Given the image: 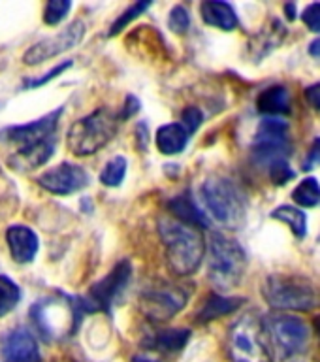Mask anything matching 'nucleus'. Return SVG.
<instances>
[{"mask_svg": "<svg viewBox=\"0 0 320 362\" xmlns=\"http://www.w3.org/2000/svg\"><path fill=\"white\" fill-rule=\"evenodd\" d=\"M124 175H126V158L119 155V157L107 160L104 170L100 172V181L106 187H119L123 183Z\"/></svg>", "mask_w": 320, "mask_h": 362, "instance_id": "obj_25", "label": "nucleus"}, {"mask_svg": "<svg viewBox=\"0 0 320 362\" xmlns=\"http://www.w3.org/2000/svg\"><path fill=\"white\" fill-rule=\"evenodd\" d=\"M247 268V255L236 240L213 232L209 240V279L220 291L239 285Z\"/></svg>", "mask_w": 320, "mask_h": 362, "instance_id": "obj_5", "label": "nucleus"}, {"mask_svg": "<svg viewBox=\"0 0 320 362\" xmlns=\"http://www.w3.org/2000/svg\"><path fill=\"white\" fill-rule=\"evenodd\" d=\"M6 243L10 249L11 259L19 264L32 262L40 249V240L36 232L25 225H11L6 230Z\"/></svg>", "mask_w": 320, "mask_h": 362, "instance_id": "obj_15", "label": "nucleus"}, {"mask_svg": "<svg viewBox=\"0 0 320 362\" xmlns=\"http://www.w3.org/2000/svg\"><path fill=\"white\" fill-rule=\"evenodd\" d=\"M189 338H191V330H186V328H170V330L158 332L153 338V345L164 351H179L185 347Z\"/></svg>", "mask_w": 320, "mask_h": 362, "instance_id": "obj_22", "label": "nucleus"}, {"mask_svg": "<svg viewBox=\"0 0 320 362\" xmlns=\"http://www.w3.org/2000/svg\"><path fill=\"white\" fill-rule=\"evenodd\" d=\"M305 100L313 110L320 112V83H313L305 89Z\"/></svg>", "mask_w": 320, "mask_h": 362, "instance_id": "obj_34", "label": "nucleus"}, {"mask_svg": "<svg viewBox=\"0 0 320 362\" xmlns=\"http://www.w3.org/2000/svg\"><path fill=\"white\" fill-rule=\"evenodd\" d=\"M168 27L170 30H174L175 34H183L189 30L191 27V16H189V11H186L185 6H174L172 11H170L168 16Z\"/></svg>", "mask_w": 320, "mask_h": 362, "instance_id": "obj_29", "label": "nucleus"}, {"mask_svg": "<svg viewBox=\"0 0 320 362\" xmlns=\"http://www.w3.org/2000/svg\"><path fill=\"white\" fill-rule=\"evenodd\" d=\"M315 166H320V138H316L309 147V153H307V158L304 163V170H311Z\"/></svg>", "mask_w": 320, "mask_h": 362, "instance_id": "obj_33", "label": "nucleus"}, {"mask_svg": "<svg viewBox=\"0 0 320 362\" xmlns=\"http://www.w3.org/2000/svg\"><path fill=\"white\" fill-rule=\"evenodd\" d=\"M202 121H203V115L196 106L185 107V110H183V113H181V124H183V127H185V129L189 130L191 134L192 132H196L198 127L202 124Z\"/></svg>", "mask_w": 320, "mask_h": 362, "instance_id": "obj_31", "label": "nucleus"}, {"mask_svg": "<svg viewBox=\"0 0 320 362\" xmlns=\"http://www.w3.org/2000/svg\"><path fill=\"white\" fill-rule=\"evenodd\" d=\"M200 198L208 214L226 228H239L245 223L247 200L236 181L225 175H213L203 181Z\"/></svg>", "mask_w": 320, "mask_h": 362, "instance_id": "obj_3", "label": "nucleus"}, {"mask_svg": "<svg viewBox=\"0 0 320 362\" xmlns=\"http://www.w3.org/2000/svg\"><path fill=\"white\" fill-rule=\"evenodd\" d=\"M149 8H151V2H136V4H132L130 8H126V10L117 17V21L112 25V28H109V36H115V34L121 33L130 21L138 19V17H140L146 10H149Z\"/></svg>", "mask_w": 320, "mask_h": 362, "instance_id": "obj_27", "label": "nucleus"}, {"mask_svg": "<svg viewBox=\"0 0 320 362\" xmlns=\"http://www.w3.org/2000/svg\"><path fill=\"white\" fill-rule=\"evenodd\" d=\"M170 209L175 215V219L183 221L186 225L192 226H208L209 221L206 219V215L196 208V204L191 198V194H179L174 200H170Z\"/></svg>", "mask_w": 320, "mask_h": 362, "instance_id": "obj_19", "label": "nucleus"}, {"mask_svg": "<svg viewBox=\"0 0 320 362\" xmlns=\"http://www.w3.org/2000/svg\"><path fill=\"white\" fill-rule=\"evenodd\" d=\"M262 293L266 302L275 310L309 311L319 304L315 287L298 276H270L266 279Z\"/></svg>", "mask_w": 320, "mask_h": 362, "instance_id": "obj_7", "label": "nucleus"}, {"mask_svg": "<svg viewBox=\"0 0 320 362\" xmlns=\"http://www.w3.org/2000/svg\"><path fill=\"white\" fill-rule=\"evenodd\" d=\"M85 36V23L83 21H73L70 23L64 30L57 34V36H49L36 42L32 47H28L27 53L23 55V61L27 62L28 66L40 64V62L53 59V57L61 55L64 51L72 49L76 45L83 40Z\"/></svg>", "mask_w": 320, "mask_h": 362, "instance_id": "obj_11", "label": "nucleus"}, {"mask_svg": "<svg viewBox=\"0 0 320 362\" xmlns=\"http://www.w3.org/2000/svg\"><path fill=\"white\" fill-rule=\"evenodd\" d=\"M285 13H287V17L292 21L294 17H296V6L294 4H287L285 6Z\"/></svg>", "mask_w": 320, "mask_h": 362, "instance_id": "obj_38", "label": "nucleus"}, {"mask_svg": "<svg viewBox=\"0 0 320 362\" xmlns=\"http://www.w3.org/2000/svg\"><path fill=\"white\" fill-rule=\"evenodd\" d=\"M288 146V124L281 117H264L260 121L254 136L253 155L259 164L270 166L275 158H287L290 151Z\"/></svg>", "mask_w": 320, "mask_h": 362, "instance_id": "obj_8", "label": "nucleus"}, {"mask_svg": "<svg viewBox=\"0 0 320 362\" xmlns=\"http://www.w3.org/2000/svg\"><path fill=\"white\" fill-rule=\"evenodd\" d=\"M271 339L283 356L300 355L309 341V328L300 317L275 315L270 321Z\"/></svg>", "mask_w": 320, "mask_h": 362, "instance_id": "obj_12", "label": "nucleus"}, {"mask_svg": "<svg viewBox=\"0 0 320 362\" xmlns=\"http://www.w3.org/2000/svg\"><path fill=\"white\" fill-rule=\"evenodd\" d=\"M140 110V100L136 98V96H126V102H124V106H123V112H121V119H129L132 117L136 112Z\"/></svg>", "mask_w": 320, "mask_h": 362, "instance_id": "obj_35", "label": "nucleus"}, {"mask_svg": "<svg viewBox=\"0 0 320 362\" xmlns=\"http://www.w3.org/2000/svg\"><path fill=\"white\" fill-rule=\"evenodd\" d=\"M200 13H202V19L208 23L209 27L220 28V30H226V33H230L237 27L236 11L228 2H219V0L202 2Z\"/></svg>", "mask_w": 320, "mask_h": 362, "instance_id": "obj_17", "label": "nucleus"}, {"mask_svg": "<svg viewBox=\"0 0 320 362\" xmlns=\"http://www.w3.org/2000/svg\"><path fill=\"white\" fill-rule=\"evenodd\" d=\"M271 219H277L290 226V230L296 238L304 240L307 236V217L300 208L294 206H279L271 211Z\"/></svg>", "mask_w": 320, "mask_h": 362, "instance_id": "obj_21", "label": "nucleus"}, {"mask_svg": "<svg viewBox=\"0 0 320 362\" xmlns=\"http://www.w3.org/2000/svg\"><path fill=\"white\" fill-rule=\"evenodd\" d=\"M64 107L49 112L27 124H13L0 130V141L16 147L10 163L19 170H32L53 157L57 146V127Z\"/></svg>", "mask_w": 320, "mask_h": 362, "instance_id": "obj_1", "label": "nucleus"}, {"mask_svg": "<svg viewBox=\"0 0 320 362\" xmlns=\"http://www.w3.org/2000/svg\"><path fill=\"white\" fill-rule=\"evenodd\" d=\"M302 21L305 23V27L309 28L311 33H320V2L305 6L304 11H302Z\"/></svg>", "mask_w": 320, "mask_h": 362, "instance_id": "obj_32", "label": "nucleus"}, {"mask_svg": "<svg viewBox=\"0 0 320 362\" xmlns=\"http://www.w3.org/2000/svg\"><path fill=\"white\" fill-rule=\"evenodd\" d=\"M315 328H316V334H319V338H320V315L316 317V321H315Z\"/></svg>", "mask_w": 320, "mask_h": 362, "instance_id": "obj_39", "label": "nucleus"}, {"mask_svg": "<svg viewBox=\"0 0 320 362\" xmlns=\"http://www.w3.org/2000/svg\"><path fill=\"white\" fill-rule=\"evenodd\" d=\"M132 362H162V361L157 358V356L149 355V353H140V355H136L134 358H132Z\"/></svg>", "mask_w": 320, "mask_h": 362, "instance_id": "obj_36", "label": "nucleus"}, {"mask_svg": "<svg viewBox=\"0 0 320 362\" xmlns=\"http://www.w3.org/2000/svg\"><path fill=\"white\" fill-rule=\"evenodd\" d=\"M186 300H189V294L183 288L168 285V283H158V285H151L143 291L141 308L149 319L166 321L185 308Z\"/></svg>", "mask_w": 320, "mask_h": 362, "instance_id": "obj_10", "label": "nucleus"}, {"mask_svg": "<svg viewBox=\"0 0 320 362\" xmlns=\"http://www.w3.org/2000/svg\"><path fill=\"white\" fill-rule=\"evenodd\" d=\"M72 64H73L72 61H64V62H61V64H57L55 68H51L49 72H45L44 76H40V78L30 79V81H27V83H25V87H27V89H36V87H42V85L49 83L51 79L59 78V76H61V74L66 72L68 68H72Z\"/></svg>", "mask_w": 320, "mask_h": 362, "instance_id": "obj_30", "label": "nucleus"}, {"mask_svg": "<svg viewBox=\"0 0 320 362\" xmlns=\"http://www.w3.org/2000/svg\"><path fill=\"white\" fill-rule=\"evenodd\" d=\"M226 347L232 362H271L266 325L253 313L239 317L232 325Z\"/></svg>", "mask_w": 320, "mask_h": 362, "instance_id": "obj_6", "label": "nucleus"}, {"mask_svg": "<svg viewBox=\"0 0 320 362\" xmlns=\"http://www.w3.org/2000/svg\"><path fill=\"white\" fill-rule=\"evenodd\" d=\"M130 276H132V266L129 260H121L104 279L90 287L87 298L79 302L78 305L83 311L109 310V305L119 298V294L129 285Z\"/></svg>", "mask_w": 320, "mask_h": 362, "instance_id": "obj_9", "label": "nucleus"}, {"mask_svg": "<svg viewBox=\"0 0 320 362\" xmlns=\"http://www.w3.org/2000/svg\"><path fill=\"white\" fill-rule=\"evenodd\" d=\"M38 185L53 194L66 197V194L81 191L89 185V174L79 164L62 163L40 175Z\"/></svg>", "mask_w": 320, "mask_h": 362, "instance_id": "obj_13", "label": "nucleus"}, {"mask_svg": "<svg viewBox=\"0 0 320 362\" xmlns=\"http://www.w3.org/2000/svg\"><path fill=\"white\" fill-rule=\"evenodd\" d=\"M2 355L4 362H40L38 344L28 330L17 328L13 332L6 336L4 345H2Z\"/></svg>", "mask_w": 320, "mask_h": 362, "instance_id": "obj_14", "label": "nucleus"}, {"mask_svg": "<svg viewBox=\"0 0 320 362\" xmlns=\"http://www.w3.org/2000/svg\"><path fill=\"white\" fill-rule=\"evenodd\" d=\"M72 10V2L70 0H51L45 4L44 10V21L49 27H57L59 23L68 16V11Z\"/></svg>", "mask_w": 320, "mask_h": 362, "instance_id": "obj_26", "label": "nucleus"}, {"mask_svg": "<svg viewBox=\"0 0 320 362\" xmlns=\"http://www.w3.org/2000/svg\"><path fill=\"white\" fill-rule=\"evenodd\" d=\"M119 117L107 107H98L85 115L68 130V149L78 157H89L100 151L117 134Z\"/></svg>", "mask_w": 320, "mask_h": 362, "instance_id": "obj_4", "label": "nucleus"}, {"mask_svg": "<svg viewBox=\"0 0 320 362\" xmlns=\"http://www.w3.org/2000/svg\"><path fill=\"white\" fill-rule=\"evenodd\" d=\"M21 300V288L8 276H0V317L8 315L16 310V305Z\"/></svg>", "mask_w": 320, "mask_h": 362, "instance_id": "obj_24", "label": "nucleus"}, {"mask_svg": "<svg viewBox=\"0 0 320 362\" xmlns=\"http://www.w3.org/2000/svg\"><path fill=\"white\" fill-rule=\"evenodd\" d=\"M268 174H270L271 183H275V185H285L290 180H294V175H296L287 158H275L268 166Z\"/></svg>", "mask_w": 320, "mask_h": 362, "instance_id": "obj_28", "label": "nucleus"}, {"mask_svg": "<svg viewBox=\"0 0 320 362\" xmlns=\"http://www.w3.org/2000/svg\"><path fill=\"white\" fill-rule=\"evenodd\" d=\"M256 110L264 117H281L290 113V93L283 85L268 87L256 98Z\"/></svg>", "mask_w": 320, "mask_h": 362, "instance_id": "obj_16", "label": "nucleus"}, {"mask_svg": "<svg viewBox=\"0 0 320 362\" xmlns=\"http://www.w3.org/2000/svg\"><path fill=\"white\" fill-rule=\"evenodd\" d=\"M158 234L166 249V260L177 276H191L200 268L206 253V242L196 226L179 219L162 217L158 221Z\"/></svg>", "mask_w": 320, "mask_h": 362, "instance_id": "obj_2", "label": "nucleus"}, {"mask_svg": "<svg viewBox=\"0 0 320 362\" xmlns=\"http://www.w3.org/2000/svg\"><path fill=\"white\" fill-rule=\"evenodd\" d=\"M191 138V132L181 123L162 124L155 134V144L157 149L164 155H177L186 147Z\"/></svg>", "mask_w": 320, "mask_h": 362, "instance_id": "obj_18", "label": "nucleus"}, {"mask_svg": "<svg viewBox=\"0 0 320 362\" xmlns=\"http://www.w3.org/2000/svg\"><path fill=\"white\" fill-rule=\"evenodd\" d=\"M242 298H234V296H220V294H211L206 304L198 313V321L200 322H209L213 319H219L223 315H228V313H234V311L242 305Z\"/></svg>", "mask_w": 320, "mask_h": 362, "instance_id": "obj_20", "label": "nucleus"}, {"mask_svg": "<svg viewBox=\"0 0 320 362\" xmlns=\"http://www.w3.org/2000/svg\"><path fill=\"white\" fill-rule=\"evenodd\" d=\"M309 53L315 57V59H320V38L315 40V42L309 45Z\"/></svg>", "mask_w": 320, "mask_h": 362, "instance_id": "obj_37", "label": "nucleus"}, {"mask_svg": "<svg viewBox=\"0 0 320 362\" xmlns=\"http://www.w3.org/2000/svg\"><path fill=\"white\" fill-rule=\"evenodd\" d=\"M294 202L302 208H315L320 202V183L315 177H305L292 191Z\"/></svg>", "mask_w": 320, "mask_h": 362, "instance_id": "obj_23", "label": "nucleus"}]
</instances>
